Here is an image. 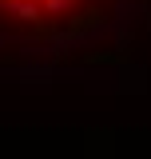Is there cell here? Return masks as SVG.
<instances>
[{"label":"cell","instance_id":"cell-1","mask_svg":"<svg viewBox=\"0 0 151 159\" xmlns=\"http://www.w3.org/2000/svg\"><path fill=\"white\" fill-rule=\"evenodd\" d=\"M4 8L16 20H40V12H44V4H36V0H4Z\"/></svg>","mask_w":151,"mask_h":159}]
</instances>
